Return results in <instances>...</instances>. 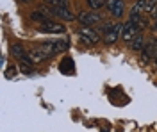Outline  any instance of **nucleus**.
Segmentation results:
<instances>
[{
  "instance_id": "obj_9",
  "label": "nucleus",
  "mask_w": 157,
  "mask_h": 132,
  "mask_svg": "<svg viewBox=\"0 0 157 132\" xmlns=\"http://www.w3.org/2000/svg\"><path fill=\"white\" fill-rule=\"evenodd\" d=\"M11 54H13V57H16V59H25L27 57V52L23 48V45H20V43H14L13 47H11Z\"/></svg>"
},
{
  "instance_id": "obj_19",
  "label": "nucleus",
  "mask_w": 157,
  "mask_h": 132,
  "mask_svg": "<svg viewBox=\"0 0 157 132\" xmlns=\"http://www.w3.org/2000/svg\"><path fill=\"white\" fill-rule=\"evenodd\" d=\"M20 2H21V4H30L32 0H20Z\"/></svg>"
},
{
  "instance_id": "obj_11",
  "label": "nucleus",
  "mask_w": 157,
  "mask_h": 132,
  "mask_svg": "<svg viewBox=\"0 0 157 132\" xmlns=\"http://www.w3.org/2000/svg\"><path fill=\"white\" fill-rule=\"evenodd\" d=\"M145 45H147V43H145V40H143V36H141V34H137L136 38L132 40V45H130V47H132V50H134V52H139V50H143V48H145Z\"/></svg>"
},
{
  "instance_id": "obj_5",
  "label": "nucleus",
  "mask_w": 157,
  "mask_h": 132,
  "mask_svg": "<svg viewBox=\"0 0 157 132\" xmlns=\"http://www.w3.org/2000/svg\"><path fill=\"white\" fill-rule=\"evenodd\" d=\"M39 31L41 32H52V34H63L66 31L63 23H56V21H45L39 25Z\"/></svg>"
},
{
  "instance_id": "obj_21",
  "label": "nucleus",
  "mask_w": 157,
  "mask_h": 132,
  "mask_svg": "<svg viewBox=\"0 0 157 132\" xmlns=\"http://www.w3.org/2000/svg\"><path fill=\"white\" fill-rule=\"evenodd\" d=\"M155 66H157V57H155Z\"/></svg>"
},
{
  "instance_id": "obj_6",
  "label": "nucleus",
  "mask_w": 157,
  "mask_h": 132,
  "mask_svg": "<svg viewBox=\"0 0 157 132\" xmlns=\"http://www.w3.org/2000/svg\"><path fill=\"white\" fill-rule=\"evenodd\" d=\"M105 6H107L109 13H111L113 16L120 18V16L123 14V0H107Z\"/></svg>"
},
{
  "instance_id": "obj_13",
  "label": "nucleus",
  "mask_w": 157,
  "mask_h": 132,
  "mask_svg": "<svg viewBox=\"0 0 157 132\" xmlns=\"http://www.w3.org/2000/svg\"><path fill=\"white\" fill-rule=\"evenodd\" d=\"M59 70L63 71V73H73V61L71 59H63V62H61V66H59Z\"/></svg>"
},
{
  "instance_id": "obj_7",
  "label": "nucleus",
  "mask_w": 157,
  "mask_h": 132,
  "mask_svg": "<svg viewBox=\"0 0 157 132\" xmlns=\"http://www.w3.org/2000/svg\"><path fill=\"white\" fill-rule=\"evenodd\" d=\"M78 36L84 40V43H88V45H93V43L98 41V34L95 31H91L89 27H82V29L78 31Z\"/></svg>"
},
{
  "instance_id": "obj_17",
  "label": "nucleus",
  "mask_w": 157,
  "mask_h": 132,
  "mask_svg": "<svg viewBox=\"0 0 157 132\" xmlns=\"http://www.w3.org/2000/svg\"><path fill=\"white\" fill-rule=\"evenodd\" d=\"M20 70H21V73H25V75H30V73L34 71L30 66H27V64H21V66H20Z\"/></svg>"
},
{
  "instance_id": "obj_15",
  "label": "nucleus",
  "mask_w": 157,
  "mask_h": 132,
  "mask_svg": "<svg viewBox=\"0 0 157 132\" xmlns=\"http://www.w3.org/2000/svg\"><path fill=\"white\" fill-rule=\"evenodd\" d=\"M105 4H107V0H88V6L91 7V9H95V11L102 9Z\"/></svg>"
},
{
  "instance_id": "obj_10",
  "label": "nucleus",
  "mask_w": 157,
  "mask_h": 132,
  "mask_svg": "<svg viewBox=\"0 0 157 132\" xmlns=\"http://www.w3.org/2000/svg\"><path fill=\"white\" fill-rule=\"evenodd\" d=\"M145 57H157V41H148L143 48Z\"/></svg>"
},
{
  "instance_id": "obj_20",
  "label": "nucleus",
  "mask_w": 157,
  "mask_h": 132,
  "mask_svg": "<svg viewBox=\"0 0 157 132\" xmlns=\"http://www.w3.org/2000/svg\"><path fill=\"white\" fill-rule=\"evenodd\" d=\"M154 31H157V20L154 21Z\"/></svg>"
},
{
  "instance_id": "obj_14",
  "label": "nucleus",
  "mask_w": 157,
  "mask_h": 132,
  "mask_svg": "<svg viewBox=\"0 0 157 132\" xmlns=\"http://www.w3.org/2000/svg\"><path fill=\"white\" fill-rule=\"evenodd\" d=\"M47 16L48 14H45L43 11H34V13H30V20H34V21H39V23H45V21H48L47 20Z\"/></svg>"
},
{
  "instance_id": "obj_1",
  "label": "nucleus",
  "mask_w": 157,
  "mask_h": 132,
  "mask_svg": "<svg viewBox=\"0 0 157 132\" xmlns=\"http://www.w3.org/2000/svg\"><path fill=\"white\" fill-rule=\"evenodd\" d=\"M68 47H70V43L68 41H63V40H59V41H45V43L41 45V50L45 52L47 55H54V54H61V52L68 50Z\"/></svg>"
},
{
  "instance_id": "obj_18",
  "label": "nucleus",
  "mask_w": 157,
  "mask_h": 132,
  "mask_svg": "<svg viewBox=\"0 0 157 132\" xmlns=\"http://www.w3.org/2000/svg\"><path fill=\"white\" fill-rule=\"evenodd\" d=\"M152 18H154V20H157V7L152 11Z\"/></svg>"
},
{
  "instance_id": "obj_12",
  "label": "nucleus",
  "mask_w": 157,
  "mask_h": 132,
  "mask_svg": "<svg viewBox=\"0 0 157 132\" xmlns=\"http://www.w3.org/2000/svg\"><path fill=\"white\" fill-rule=\"evenodd\" d=\"M29 57H30V61L32 62H41L43 59H47V54L41 50H32V52H29Z\"/></svg>"
},
{
  "instance_id": "obj_8",
  "label": "nucleus",
  "mask_w": 157,
  "mask_h": 132,
  "mask_svg": "<svg viewBox=\"0 0 157 132\" xmlns=\"http://www.w3.org/2000/svg\"><path fill=\"white\" fill-rule=\"evenodd\" d=\"M52 13L61 18V20H66V21H71L75 20V16H73V13L70 11V7H52Z\"/></svg>"
},
{
  "instance_id": "obj_4",
  "label": "nucleus",
  "mask_w": 157,
  "mask_h": 132,
  "mask_svg": "<svg viewBox=\"0 0 157 132\" xmlns=\"http://www.w3.org/2000/svg\"><path fill=\"white\" fill-rule=\"evenodd\" d=\"M77 20L84 25V27H91V25H95V23H100L102 21V16L100 14H95V13H89V11H82V13H78Z\"/></svg>"
},
{
  "instance_id": "obj_3",
  "label": "nucleus",
  "mask_w": 157,
  "mask_h": 132,
  "mask_svg": "<svg viewBox=\"0 0 157 132\" xmlns=\"http://www.w3.org/2000/svg\"><path fill=\"white\" fill-rule=\"evenodd\" d=\"M104 31H105L104 41H105L107 45H113V43H116V40L120 38V32L123 31V25H120V23H118V25H113V27H111V25H105Z\"/></svg>"
},
{
  "instance_id": "obj_16",
  "label": "nucleus",
  "mask_w": 157,
  "mask_h": 132,
  "mask_svg": "<svg viewBox=\"0 0 157 132\" xmlns=\"http://www.w3.org/2000/svg\"><path fill=\"white\" fill-rule=\"evenodd\" d=\"M157 7V0H145V13H152Z\"/></svg>"
},
{
  "instance_id": "obj_2",
  "label": "nucleus",
  "mask_w": 157,
  "mask_h": 132,
  "mask_svg": "<svg viewBox=\"0 0 157 132\" xmlns=\"http://www.w3.org/2000/svg\"><path fill=\"white\" fill-rule=\"evenodd\" d=\"M139 29H141V27H139L137 23H132V21L127 20V23L123 25V31H121V38H123V41H125V43H130V41L139 34Z\"/></svg>"
}]
</instances>
